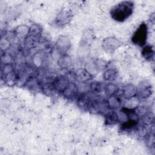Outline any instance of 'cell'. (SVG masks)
I'll return each mask as SVG.
<instances>
[{"label": "cell", "mask_w": 155, "mask_h": 155, "mask_svg": "<svg viewBox=\"0 0 155 155\" xmlns=\"http://www.w3.org/2000/svg\"><path fill=\"white\" fill-rule=\"evenodd\" d=\"M78 102H79V106L82 107H88L90 101L88 96L84 94L79 97L78 100Z\"/></svg>", "instance_id": "obj_15"}, {"label": "cell", "mask_w": 155, "mask_h": 155, "mask_svg": "<svg viewBox=\"0 0 155 155\" xmlns=\"http://www.w3.org/2000/svg\"><path fill=\"white\" fill-rule=\"evenodd\" d=\"M59 65L62 67H65L68 66L69 65H70L71 64V61H70V59L69 57L68 56H63L62 58H61L59 59Z\"/></svg>", "instance_id": "obj_17"}, {"label": "cell", "mask_w": 155, "mask_h": 155, "mask_svg": "<svg viewBox=\"0 0 155 155\" xmlns=\"http://www.w3.org/2000/svg\"><path fill=\"white\" fill-rule=\"evenodd\" d=\"M38 38L36 36L30 35L28 38L25 39V44L28 47H33L36 46L38 44Z\"/></svg>", "instance_id": "obj_14"}, {"label": "cell", "mask_w": 155, "mask_h": 155, "mask_svg": "<svg viewBox=\"0 0 155 155\" xmlns=\"http://www.w3.org/2000/svg\"><path fill=\"white\" fill-rule=\"evenodd\" d=\"M74 76L76 79L81 82H85L92 79V75L87 70L80 68L74 72Z\"/></svg>", "instance_id": "obj_4"}, {"label": "cell", "mask_w": 155, "mask_h": 155, "mask_svg": "<svg viewBox=\"0 0 155 155\" xmlns=\"http://www.w3.org/2000/svg\"><path fill=\"white\" fill-rule=\"evenodd\" d=\"M137 92V90L136 87H135L133 85H131V84L126 86L124 90V94L125 96H126L127 98L134 97Z\"/></svg>", "instance_id": "obj_9"}, {"label": "cell", "mask_w": 155, "mask_h": 155, "mask_svg": "<svg viewBox=\"0 0 155 155\" xmlns=\"http://www.w3.org/2000/svg\"><path fill=\"white\" fill-rule=\"evenodd\" d=\"M41 29L39 28V27L37 25H33L31 28H30V35H33V36H36L38 34H39L41 32Z\"/></svg>", "instance_id": "obj_19"}, {"label": "cell", "mask_w": 155, "mask_h": 155, "mask_svg": "<svg viewBox=\"0 0 155 155\" xmlns=\"http://www.w3.org/2000/svg\"><path fill=\"white\" fill-rule=\"evenodd\" d=\"M78 91V88L74 83H69L66 88L62 92L67 97L74 96Z\"/></svg>", "instance_id": "obj_6"}, {"label": "cell", "mask_w": 155, "mask_h": 155, "mask_svg": "<svg viewBox=\"0 0 155 155\" xmlns=\"http://www.w3.org/2000/svg\"><path fill=\"white\" fill-rule=\"evenodd\" d=\"M117 120H118V117H117V114L114 113H110V114H108L107 116V122H109L110 124H115L116 122H117Z\"/></svg>", "instance_id": "obj_18"}, {"label": "cell", "mask_w": 155, "mask_h": 155, "mask_svg": "<svg viewBox=\"0 0 155 155\" xmlns=\"http://www.w3.org/2000/svg\"><path fill=\"white\" fill-rule=\"evenodd\" d=\"M90 89H91V91H93V93H100L103 90H105V87H104L101 83L98 82H95L91 84L90 86Z\"/></svg>", "instance_id": "obj_12"}, {"label": "cell", "mask_w": 155, "mask_h": 155, "mask_svg": "<svg viewBox=\"0 0 155 155\" xmlns=\"http://www.w3.org/2000/svg\"><path fill=\"white\" fill-rule=\"evenodd\" d=\"M137 120L136 119H130L128 120H127V122H124L122 125V128L124 129H128V128H130L134 126H135L137 124Z\"/></svg>", "instance_id": "obj_16"}, {"label": "cell", "mask_w": 155, "mask_h": 155, "mask_svg": "<svg viewBox=\"0 0 155 155\" xmlns=\"http://www.w3.org/2000/svg\"><path fill=\"white\" fill-rule=\"evenodd\" d=\"M133 4L131 1H123L116 5L111 11V17L116 21H124L132 13Z\"/></svg>", "instance_id": "obj_1"}, {"label": "cell", "mask_w": 155, "mask_h": 155, "mask_svg": "<svg viewBox=\"0 0 155 155\" xmlns=\"http://www.w3.org/2000/svg\"><path fill=\"white\" fill-rule=\"evenodd\" d=\"M68 80L66 77L61 76L57 77L53 81V87L60 92H63L68 85Z\"/></svg>", "instance_id": "obj_3"}, {"label": "cell", "mask_w": 155, "mask_h": 155, "mask_svg": "<svg viewBox=\"0 0 155 155\" xmlns=\"http://www.w3.org/2000/svg\"><path fill=\"white\" fill-rule=\"evenodd\" d=\"M104 47L107 51L114 50L120 46V42L115 38H107L104 41Z\"/></svg>", "instance_id": "obj_5"}, {"label": "cell", "mask_w": 155, "mask_h": 155, "mask_svg": "<svg viewBox=\"0 0 155 155\" xmlns=\"http://www.w3.org/2000/svg\"><path fill=\"white\" fill-rule=\"evenodd\" d=\"M105 90L107 94L110 96H113L117 91V87L116 85L111 83H109L105 87Z\"/></svg>", "instance_id": "obj_13"}, {"label": "cell", "mask_w": 155, "mask_h": 155, "mask_svg": "<svg viewBox=\"0 0 155 155\" xmlns=\"http://www.w3.org/2000/svg\"><path fill=\"white\" fill-rule=\"evenodd\" d=\"M147 36V27L145 24H142L136 30L132 37V41L135 44L142 46L145 44Z\"/></svg>", "instance_id": "obj_2"}, {"label": "cell", "mask_w": 155, "mask_h": 155, "mask_svg": "<svg viewBox=\"0 0 155 155\" xmlns=\"http://www.w3.org/2000/svg\"><path fill=\"white\" fill-rule=\"evenodd\" d=\"M108 107L111 108H117L121 105V100L117 96H111L107 101Z\"/></svg>", "instance_id": "obj_8"}, {"label": "cell", "mask_w": 155, "mask_h": 155, "mask_svg": "<svg viewBox=\"0 0 155 155\" xmlns=\"http://www.w3.org/2000/svg\"><path fill=\"white\" fill-rule=\"evenodd\" d=\"M152 93L151 87L150 85H143L139 91H138V93L139 96L141 98H147Z\"/></svg>", "instance_id": "obj_7"}, {"label": "cell", "mask_w": 155, "mask_h": 155, "mask_svg": "<svg viewBox=\"0 0 155 155\" xmlns=\"http://www.w3.org/2000/svg\"><path fill=\"white\" fill-rule=\"evenodd\" d=\"M117 71L114 69L107 70L104 74V77L105 81H113L117 78Z\"/></svg>", "instance_id": "obj_11"}, {"label": "cell", "mask_w": 155, "mask_h": 155, "mask_svg": "<svg viewBox=\"0 0 155 155\" xmlns=\"http://www.w3.org/2000/svg\"><path fill=\"white\" fill-rule=\"evenodd\" d=\"M142 54L145 59L151 60L154 56V50L151 46L147 45L143 48Z\"/></svg>", "instance_id": "obj_10"}]
</instances>
